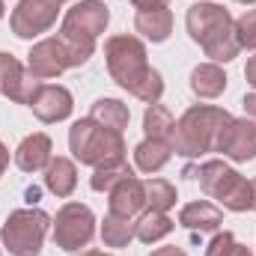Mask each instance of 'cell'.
Here are the masks:
<instances>
[{
    "instance_id": "1",
    "label": "cell",
    "mask_w": 256,
    "mask_h": 256,
    "mask_svg": "<svg viewBox=\"0 0 256 256\" xmlns=\"http://www.w3.org/2000/svg\"><path fill=\"white\" fill-rule=\"evenodd\" d=\"M108 68L120 86H126L131 96L143 98L146 104H155L164 92V80L155 68L146 63V48L134 36H114L104 45Z\"/></svg>"
},
{
    "instance_id": "2",
    "label": "cell",
    "mask_w": 256,
    "mask_h": 256,
    "mask_svg": "<svg viewBox=\"0 0 256 256\" xmlns=\"http://www.w3.org/2000/svg\"><path fill=\"white\" fill-rule=\"evenodd\" d=\"M188 33L218 63H226L238 54L236 24H232L230 12L218 3H194L188 9Z\"/></svg>"
},
{
    "instance_id": "3",
    "label": "cell",
    "mask_w": 256,
    "mask_h": 256,
    "mask_svg": "<svg viewBox=\"0 0 256 256\" xmlns=\"http://www.w3.org/2000/svg\"><path fill=\"white\" fill-rule=\"evenodd\" d=\"M232 122V116L220 108H212V104H200V108H191L179 122H176V131H173V152L176 155H185V158H200L206 152H214L218 146V137L220 131Z\"/></svg>"
},
{
    "instance_id": "4",
    "label": "cell",
    "mask_w": 256,
    "mask_h": 256,
    "mask_svg": "<svg viewBox=\"0 0 256 256\" xmlns=\"http://www.w3.org/2000/svg\"><path fill=\"white\" fill-rule=\"evenodd\" d=\"M108 18H110V12L98 0H80L78 6H72L66 12L60 42L66 45V51H68V57H72L74 66L86 63L92 57L96 39H98V33H104Z\"/></svg>"
},
{
    "instance_id": "5",
    "label": "cell",
    "mask_w": 256,
    "mask_h": 256,
    "mask_svg": "<svg viewBox=\"0 0 256 256\" xmlns=\"http://www.w3.org/2000/svg\"><path fill=\"white\" fill-rule=\"evenodd\" d=\"M185 176L200 179V188L208 194L212 200H220L224 208L230 212H248L254 208V185L230 170L224 161H206L202 167H188Z\"/></svg>"
},
{
    "instance_id": "6",
    "label": "cell",
    "mask_w": 256,
    "mask_h": 256,
    "mask_svg": "<svg viewBox=\"0 0 256 256\" xmlns=\"http://www.w3.org/2000/svg\"><path fill=\"white\" fill-rule=\"evenodd\" d=\"M68 146H72V152H74V158L80 164H92V167H102V164H110V161H122L126 158L122 134L98 126L90 116L72 126V131H68Z\"/></svg>"
},
{
    "instance_id": "7",
    "label": "cell",
    "mask_w": 256,
    "mask_h": 256,
    "mask_svg": "<svg viewBox=\"0 0 256 256\" xmlns=\"http://www.w3.org/2000/svg\"><path fill=\"white\" fill-rule=\"evenodd\" d=\"M48 214L42 208H21L12 212L3 226V244L12 256H39L45 232H48Z\"/></svg>"
},
{
    "instance_id": "8",
    "label": "cell",
    "mask_w": 256,
    "mask_h": 256,
    "mask_svg": "<svg viewBox=\"0 0 256 256\" xmlns=\"http://www.w3.org/2000/svg\"><path fill=\"white\" fill-rule=\"evenodd\" d=\"M96 232V218L86 206L80 202H68L57 212V220H54V242L63 248V250H80L90 244Z\"/></svg>"
},
{
    "instance_id": "9",
    "label": "cell",
    "mask_w": 256,
    "mask_h": 256,
    "mask_svg": "<svg viewBox=\"0 0 256 256\" xmlns=\"http://www.w3.org/2000/svg\"><path fill=\"white\" fill-rule=\"evenodd\" d=\"M60 12V0H18L15 12H12V30L21 39H33L45 30L54 27Z\"/></svg>"
},
{
    "instance_id": "10",
    "label": "cell",
    "mask_w": 256,
    "mask_h": 256,
    "mask_svg": "<svg viewBox=\"0 0 256 256\" xmlns=\"http://www.w3.org/2000/svg\"><path fill=\"white\" fill-rule=\"evenodd\" d=\"M214 152H224L232 161H250L256 158V126L250 120H232L220 131Z\"/></svg>"
},
{
    "instance_id": "11",
    "label": "cell",
    "mask_w": 256,
    "mask_h": 256,
    "mask_svg": "<svg viewBox=\"0 0 256 256\" xmlns=\"http://www.w3.org/2000/svg\"><path fill=\"white\" fill-rule=\"evenodd\" d=\"M72 66L74 63H72L66 45L60 42V36H57V39H45V42H39V45L30 51V74H33L36 80H42V78H57L60 72L72 68Z\"/></svg>"
},
{
    "instance_id": "12",
    "label": "cell",
    "mask_w": 256,
    "mask_h": 256,
    "mask_svg": "<svg viewBox=\"0 0 256 256\" xmlns=\"http://www.w3.org/2000/svg\"><path fill=\"white\" fill-rule=\"evenodd\" d=\"M36 86H39V80L30 78L24 72V66L18 63L12 54H0V96H9L12 102L30 104Z\"/></svg>"
},
{
    "instance_id": "13",
    "label": "cell",
    "mask_w": 256,
    "mask_h": 256,
    "mask_svg": "<svg viewBox=\"0 0 256 256\" xmlns=\"http://www.w3.org/2000/svg\"><path fill=\"white\" fill-rule=\"evenodd\" d=\"M30 108L42 122H60L72 114V92L57 84H39L30 98Z\"/></svg>"
},
{
    "instance_id": "14",
    "label": "cell",
    "mask_w": 256,
    "mask_h": 256,
    "mask_svg": "<svg viewBox=\"0 0 256 256\" xmlns=\"http://www.w3.org/2000/svg\"><path fill=\"white\" fill-rule=\"evenodd\" d=\"M110 214L120 218H134L143 206H146V194H143V182L137 176L122 179L116 188H110Z\"/></svg>"
},
{
    "instance_id": "15",
    "label": "cell",
    "mask_w": 256,
    "mask_h": 256,
    "mask_svg": "<svg viewBox=\"0 0 256 256\" xmlns=\"http://www.w3.org/2000/svg\"><path fill=\"white\" fill-rule=\"evenodd\" d=\"M15 164L24 173H36L42 167L51 164V137L48 134H30L21 140L18 152H15Z\"/></svg>"
},
{
    "instance_id": "16",
    "label": "cell",
    "mask_w": 256,
    "mask_h": 256,
    "mask_svg": "<svg viewBox=\"0 0 256 256\" xmlns=\"http://www.w3.org/2000/svg\"><path fill=\"white\" fill-rule=\"evenodd\" d=\"M179 224L188 226V230H194V232H214V230L224 224V212H220L218 206L200 200V202H191V206L182 208Z\"/></svg>"
},
{
    "instance_id": "17",
    "label": "cell",
    "mask_w": 256,
    "mask_h": 256,
    "mask_svg": "<svg viewBox=\"0 0 256 256\" xmlns=\"http://www.w3.org/2000/svg\"><path fill=\"white\" fill-rule=\"evenodd\" d=\"M134 30L143 33L152 42H164L170 36V30H173V12L167 6H161V9H140L137 18H134Z\"/></svg>"
},
{
    "instance_id": "18",
    "label": "cell",
    "mask_w": 256,
    "mask_h": 256,
    "mask_svg": "<svg viewBox=\"0 0 256 256\" xmlns=\"http://www.w3.org/2000/svg\"><path fill=\"white\" fill-rule=\"evenodd\" d=\"M170 152H173V146H170L167 140H152V137H146V140L134 149L137 170H143V173H158V170L170 161Z\"/></svg>"
},
{
    "instance_id": "19",
    "label": "cell",
    "mask_w": 256,
    "mask_h": 256,
    "mask_svg": "<svg viewBox=\"0 0 256 256\" xmlns=\"http://www.w3.org/2000/svg\"><path fill=\"white\" fill-rule=\"evenodd\" d=\"M45 185L57 196H68L78 185V173H74V164L68 158H51V164L45 167Z\"/></svg>"
},
{
    "instance_id": "20",
    "label": "cell",
    "mask_w": 256,
    "mask_h": 256,
    "mask_svg": "<svg viewBox=\"0 0 256 256\" xmlns=\"http://www.w3.org/2000/svg\"><path fill=\"white\" fill-rule=\"evenodd\" d=\"M191 90L196 96H202V98H218L226 90V74L212 63L196 66L191 74Z\"/></svg>"
},
{
    "instance_id": "21",
    "label": "cell",
    "mask_w": 256,
    "mask_h": 256,
    "mask_svg": "<svg viewBox=\"0 0 256 256\" xmlns=\"http://www.w3.org/2000/svg\"><path fill=\"white\" fill-rule=\"evenodd\" d=\"M90 120H96L98 126L122 134V128L128 126V108L122 102H116V98H98L92 104V110H90Z\"/></svg>"
},
{
    "instance_id": "22",
    "label": "cell",
    "mask_w": 256,
    "mask_h": 256,
    "mask_svg": "<svg viewBox=\"0 0 256 256\" xmlns=\"http://www.w3.org/2000/svg\"><path fill=\"white\" fill-rule=\"evenodd\" d=\"M137 236V224L134 218H120V214H108L104 226H102V238L108 248H122Z\"/></svg>"
},
{
    "instance_id": "23",
    "label": "cell",
    "mask_w": 256,
    "mask_h": 256,
    "mask_svg": "<svg viewBox=\"0 0 256 256\" xmlns=\"http://www.w3.org/2000/svg\"><path fill=\"white\" fill-rule=\"evenodd\" d=\"M143 128H146V137H152V140H167V143H170V140H173V131H176V122H173V116H170L167 108L152 104V108L146 110Z\"/></svg>"
},
{
    "instance_id": "24",
    "label": "cell",
    "mask_w": 256,
    "mask_h": 256,
    "mask_svg": "<svg viewBox=\"0 0 256 256\" xmlns=\"http://www.w3.org/2000/svg\"><path fill=\"white\" fill-rule=\"evenodd\" d=\"M170 232H173V220L164 212H146L137 220V238L146 242V244H152V242H158V238H164Z\"/></svg>"
},
{
    "instance_id": "25",
    "label": "cell",
    "mask_w": 256,
    "mask_h": 256,
    "mask_svg": "<svg viewBox=\"0 0 256 256\" xmlns=\"http://www.w3.org/2000/svg\"><path fill=\"white\" fill-rule=\"evenodd\" d=\"M143 194H146V208L149 212H167L176 202V188L164 179H149L143 182Z\"/></svg>"
},
{
    "instance_id": "26",
    "label": "cell",
    "mask_w": 256,
    "mask_h": 256,
    "mask_svg": "<svg viewBox=\"0 0 256 256\" xmlns=\"http://www.w3.org/2000/svg\"><path fill=\"white\" fill-rule=\"evenodd\" d=\"M128 176H134L131 173V167L126 164V158L122 161H110V164H102V167H96V176H92V188L96 191H110V188H116L122 179Z\"/></svg>"
},
{
    "instance_id": "27",
    "label": "cell",
    "mask_w": 256,
    "mask_h": 256,
    "mask_svg": "<svg viewBox=\"0 0 256 256\" xmlns=\"http://www.w3.org/2000/svg\"><path fill=\"white\" fill-rule=\"evenodd\" d=\"M206 256H254L244 244H238L232 238V232H220L212 238V244L206 248Z\"/></svg>"
},
{
    "instance_id": "28",
    "label": "cell",
    "mask_w": 256,
    "mask_h": 256,
    "mask_svg": "<svg viewBox=\"0 0 256 256\" xmlns=\"http://www.w3.org/2000/svg\"><path fill=\"white\" fill-rule=\"evenodd\" d=\"M236 39H238V48H256V9L236 21Z\"/></svg>"
},
{
    "instance_id": "29",
    "label": "cell",
    "mask_w": 256,
    "mask_h": 256,
    "mask_svg": "<svg viewBox=\"0 0 256 256\" xmlns=\"http://www.w3.org/2000/svg\"><path fill=\"white\" fill-rule=\"evenodd\" d=\"M137 9H161V6H167L170 0H131Z\"/></svg>"
},
{
    "instance_id": "30",
    "label": "cell",
    "mask_w": 256,
    "mask_h": 256,
    "mask_svg": "<svg viewBox=\"0 0 256 256\" xmlns=\"http://www.w3.org/2000/svg\"><path fill=\"white\" fill-rule=\"evenodd\" d=\"M244 74H248V84H250V86H256V57H250V60H248Z\"/></svg>"
},
{
    "instance_id": "31",
    "label": "cell",
    "mask_w": 256,
    "mask_h": 256,
    "mask_svg": "<svg viewBox=\"0 0 256 256\" xmlns=\"http://www.w3.org/2000/svg\"><path fill=\"white\" fill-rule=\"evenodd\" d=\"M244 110H248V116H254L256 120V92L244 96Z\"/></svg>"
},
{
    "instance_id": "32",
    "label": "cell",
    "mask_w": 256,
    "mask_h": 256,
    "mask_svg": "<svg viewBox=\"0 0 256 256\" xmlns=\"http://www.w3.org/2000/svg\"><path fill=\"white\" fill-rule=\"evenodd\" d=\"M152 256H185L182 248H161V250H155Z\"/></svg>"
},
{
    "instance_id": "33",
    "label": "cell",
    "mask_w": 256,
    "mask_h": 256,
    "mask_svg": "<svg viewBox=\"0 0 256 256\" xmlns=\"http://www.w3.org/2000/svg\"><path fill=\"white\" fill-rule=\"evenodd\" d=\"M6 164H9V152H6V146L0 143V176H3V170H6Z\"/></svg>"
},
{
    "instance_id": "34",
    "label": "cell",
    "mask_w": 256,
    "mask_h": 256,
    "mask_svg": "<svg viewBox=\"0 0 256 256\" xmlns=\"http://www.w3.org/2000/svg\"><path fill=\"white\" fill-rule=\"evenodd\" d=\"M27 200L36 202V200H39V188H30V191H27Z\"/></svg>"
},
{
    "instance_id": "35",
    "label": "cell",
    "mask_w": 256,
    "mask_h": 256,
    "mask_svg": "<svg viewBox=\"0 0 256 256\" xmlns=\"http://www.w3.org/2000/svg\"><path fill=\"white\" fill-rule=\"evenodd\" d=\"M80 256H104V254H98V250H86V254H80Z\"/></svg>"
},
{
    "instance_id": "36",
    "label": "cell",
    "mask_w": 256,
    "mask_h": 256,
    "mask_svg": "<svg viewBox=\"0 0 256 256\" xmlns=\"http://www.w3.org/2000/svg\"><path fill=\"white\" fill-rule=\"evenodd\" d=\"M250 185H254V208H256V179L250 182Z\"/></svg>"
},
{
    "instance_id": "37",
    "label": "cell",
    "mask_w": 256,
    "mask_h": 256,
    "mask_svg": "<svg viewBox=\"0 0 256 256\" xmlns=\"http://www.w3.org/2000/svg\"><path fill=\"white\" fill-rule=\"evenodd\" d=\"M3 9H6V6H3V0H0V18H3Z\"/></svg>"
},
{
    "instance_id": "38",
    "label": "cell",
    "mask_w": 256,
    "mask_h": 256,
    "mask_svg": "<svg viewBox=\"0 0 256 256\" xmlns=\"http://www.w3.org/2000/svg\"><path fill=\"white\" fill-rule=\"evenodd\" d=\"M238 3H256V0H238Z\"/></svg>"
},
{
    "instance_id": "39",
    "label": "cell",
    "mask_w": 256,
    "mask_h": 256,
    "mask_svg": "<svg viewBox=\"0 0 256 256\" xmlns=\"http://www.w3.org/2000/svg\"><path fill=\"white\" fill-rule=\"evenodd\" d=\"M60 3H63V0H60Z\"/></svg>"
}]
</instances>
